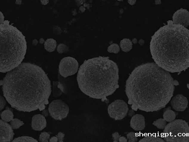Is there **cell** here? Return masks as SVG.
<instances>
[{"instance_id":"cell-1","label":"cell","mask_w":189,"mask_h":142,"mask_svg":"<svg viewBox=\"0 0 189 142\" xmlns=\"http://www.w3.org/2000/svg\"><path fill=\"white\" fill-rule=\"evenodd\" d=\"M178 84L170 72L155 63L142 64L135 68L126 81L128 103L135 111H158L169 102Z\"/></svg>"},{"instance_id":"cell-2","label":"cell","mask_w":189,"mask_h":142,"mask_svg":"<svg viewBox=\"0 0 189 142\" xmlns=\"http://www.w3.org/2000/svg\"><path fill=\"white\" fill-rule=\"evenodd\" d=\"M4 97L12 108L30 112L44 109L51 94L50 79L42 68L22 63L1 81Z\"/></svg>"},{"instance_id":"cell-3","label":"cell","mask_w":189,"mask_h":142,"mask_svg":"<svg viewBox=\"0 0 189 142\" xmlns=\"http://www.w3.org/2000/svg\"><path fill=\"white\" fill-rule=\"evenodd\" d=\"M189 30L169 21L152 37L150 50L155 63L169 72H180L189 67Z\"/></svg>"},{"instance_id":"cell-4","label":"cell","mask_w":189,"mask_h":142,"mask_svg":"<svg viewBox=\"0 0 189 142\" xmlns=\"http://www.w3.org/2000/svg\"><path fill=\"white\" fill-rule=\"evenodd\" d=\"M77 79L79 88L84 94L104 101L119 87L118 67L108 57L89 59L80 67Z\"/></svg>"},{"instance_id":"cell-5","label":"cell","mask_w":189,"mask_h":142,"mask_svg":"<svg viewBox=\"0 0 189 142\" xmlns=\"http://www.w3.org/2000/svg\"><path fill=\"white\" fill-rule=\"evenodd\" d=\"M0 71L7 72L18 67L27 50L25 37L22 32L5 21L0 24Z\"/></svg>"},{"instance_id":"cell-6","label":"cell","mask_w":189,"mask_h":142,"mask_svg":"<svg viewBox=\"0 0 189 142\" xmlns=\"http://www.w3.org/2000/svg\"><path fill=\"white\" fill-rule=\"evenodd\" d=\"M165 142H189L188 123L182 119H174L166 124L163 132Z\"/></svg>"},{"instance_id":"cell-7","label":"cell","mask_w":189,"mask_h":142,"mask_svg":"<svg viewBox=\"0 0 189 142\" xmlns=\"http://www.w3.org/2000/svg\"><path fill=\"white\" fill-rule=\"evenodd\" d=\"M48 111L51 117L56 121H62L67 117L69 107L61 100H54L50 103Z\"/></svg>"},{"instance_id":"cell-8","label":"cell","mask_w":189,"mask_h":142,"mask_svg":"<svg viewBox=\"0 0 189 142\" xmlns=\"http://www.w3.org/2000/svg\"><path fill=\"white\" fill-rule=\"evenodd\" d=\"M107 111L110 118L115 121H121L127 116L129 108L124 101L117 100L108 106Z\"/></svg>"},{"instance_id":"cell-9","label":"cell","mask_w":189,"mask_h":142,"mask_svg":"<svg viewBox=\"0 0 189 142\" xmlns=\"http://www.w3.org/2000/svg\"><path fill=\"white\" fill-rule=\"evenodd\" d=\"M79 69L77 60L71 56L64 57L61 60L59 65V72L64 78L75 75Z\"/></svg>"},{"instance_id":"cell-10","label":"cell","mask_w":189,"mask_h":142,"mask_svg":"<svg viewBox=\"0 0 189 142\" xmlns=\"http://www.w3.org/2000/svg\"><path fill=\"white\" fill-rule=\"evenodd\" d=\"M0 142H10L13 141L14 135L11 125L2 119L0 120Z\"/></svg>"},{"instance_id":"cell-11","label":"cell","mask_w":189,"mask_h":142,"mask_svg":"<svg viewBox=\"0 0 189 142\" xmlns=\"http://www.w3.org/2000/svg\"><path fill=\"white\" fill-rule=\"evenodd\" d=\"M173 22L187 28L189 25V13L187 10L181 9L177 10L173 16Z\"/></svg>"},{"instance_id":"cell-12","label":"cell","mask_w":189,"mask_h":142,"mask_svg":"<svg viewBox=\"0 0 189 142\" xmlns=\"http://www.w3.org/2000/svg\"><path fill=\"white\" fill-rule=\"evenodd\" d=\"M188 101L187 98L182 94L176 95L171 101L172 108L177 111H183L188 106Z\"/></svg>"},{"instance_id":"cell-13","label":"cell","mask_w":189,"mask_h":142,"mask_svg":"<svg viewBox=\"0 0 189 142\" xmlns=\"http://www.w3.org/2000/svg\"><path fill=\"white\" fill-rule=\"evenodd\" d=\"M130 126L135 131L143 130L145 128V118L142 115H135L131 119Z\"/></svg>"},{"instance_id":"cell-14","label":"cell","mask_w":189,"mask_h":142,"mask_svg":"<svg viewBox=\"0 0 189 142\" xmlns=\"http://www.w3.org/2000/svg\"><path fill=\"white\" fill-rule=\"evenodd\" d=\"M47 121L43 115H35L32 117L31 127L35 131H42L47 126Z\"/></svg>"},{"instance_id":"cell-15","label":"cell","mask_w":189,"mask_h":142,"mask_svg":"<svg viewBox=\"0 0 189 142\" xmlns=\"http://www.w3.org/2000/svg\"><path fill=\"white\" fill-rule=\"evenodd\" d=\"M64 91V86L59 81H53L52 85V96L58 97L62 95Z\"/></svg>"},{"instance_id":"cell-16","label":"cell","mask_w":189,"mask_h":142,"mask_svg":"<svg viewBox=\"0 0 189 142\" xmlns=\"http://www.w3.org/2000/svg\"><path fill=\"white\" fill-rule=\"evenodd\" d=\"M57 46L56 40L52 38H48L45 41L44 43V49L47 51L52 52L55 50Z\"/></svg>"},{"instance_id":"cell-17","label":"cell","mask_w":189,"mask_h":142,"mask_svg":"<svg viewBox=\"0 0 189 142\" xmlns=\"http://www.w3.org/2000/svg\"><path fill=\"white\" fill-rule=\"evenodd\" d=\"M120 46L123 51L128 52L132 48V42L130 39L124 38L121 40Z\"/></svg>"},{"instance_id":"cell-18","label":"cell","mask_w":189,"mask_h":142,"mask_svg":"<svg viewBox=\"0 0 189 142\" xmlns=\"http://www.w3.org/2000/svg\"><path fill=\"white\" fill-rule=\"evenodd\" d=\"M176 115L174 111L170 109H168L164 112L163 117L165 121L168 122H170L176 119Z\"/></svg>"},{"instance_id":"cell-19","label":"cell","mask_w":189,"mask_h":142,"mask_svg":"<svg viewBox=\"0 0 189 142\" xmlns=\"http://www.w3.org/2000/svg\"><path fill=\"white\" fill-rule=\"evenodd\" d=\"M1 119L3 121L9 122L11 121L13 119L14 115L12 110L6 108V109L2 111L1 113Z\"/></svg>"},{"instance_id":"cell-20","label":"cell","mask_w":189,"mask_h":142,"mask_svg":"<svg viewBox=\"0 0 189 142\" xmlns=\"http://www.w3.org/2000/svg\"><path fill=\"white\" fill-rule=\"evenodd\" d=\"M165 140L160 136L156 135H148L141 139L139 142H164Z\"/></svg>"},{"instance_id":"cell-21","label":"cell","mask_w":189,"mask_h":142,"mask_svg":"<svg viewBox=\"0 0 189 142\" xmlns=\"http://www.w3.org/2000/svg\"><path fill=\"white\" fill-rule=\"evenodd\" d=\"M13 142H37L38 141L35 140L34 138L29 136H22L18 138H16L13 140Z\"/></svg>"},{"instance_id":"cell-22","label":"cell","mask_w":189,"mask_h":142,"mask_svg":"<svg viewBox=\"0 0 189 142\" xmlns=\"http://www.w3.org/2000/svg\"><path fill=\"white\" fill-rule=\"evenodd\" d=\"M166 122H167L165 121L164 118H159L154 121L152 124L155 126H156L159 129H164L167 124Z\"/></svg>"},{"instance_id":"cell-23","label":"cell","mask_w":189,"mask_h":142,"mask_svg":"<svg viewBox=\"0 0 189 142\" xmlns=\"http://www.w3.org/2000/svg\"><path fill=\"white\" fill-rule=\"evenodd\" d=\"M10 125L13 127V129H17L21 127L22 126L24 125V123L23 121H22L21 120L18 119V118H13L11 121H10Z\"/></svg>"},{"instance_id":"cell-24","label":"cell","mask_w":189,"mask_h":142,"mask_svg":"<svg viewBox=\"0 0 189 142\" xmlns=\"http://www.w3.org/2000/svg\"><path fill=\"white\" fill-rule=\"evenodd\" d=\"M107 51L109 53H114L117 54L120 51V47L117 44H112L108 47Z\"/></svg>"},{"instance_id":"cell-25","label":"cell","mask_w":189,"mask_h":142,"mask_svg":"<svg viewBox=\"0 0 189 142\" xmlns=\"http://www.w3.org/2000/svg\"><path fill=\"white\" fill-rule=\"evenodd\" d=\"M57 51L59 54L66 53L69 51V47L64 44H60L57 47Z\"/></svg>"},{"instance_id":"cell-26","label":"cell","mask_w":189,"mask_h":142,"mask_svg":"<svg viewBox=\"0 0 189 142\" xmlns=\"http://www.w3.org/2000/svg\"><path fill=\"white\" fill-rule=\"evenodd\" d=\"M128 142H136L138 140V136L134 132H130L127 135Z\"/></svg>"},{"instance_id":"cell-27","label":"cell","mask_w":189,"mask_h":142,"mask_svg":"<svg viewBox=\"0 0 189 142\" xmlns=\"http://www.w3.org/2000/svg\"><path fill=\"white\" fill-rule=\"evenodd\" d=\"M50 134L47 132H42L39 135V140L41 142H48L50 138Z\"/></svg>"},{"instance_id":"cell-28","label":"cell","mask_w":189,"mask_h":142,"mask_svg":"<svg viewBox=\"0 0 189 142\" xmlns=\"http://www.w3.org/2000/svg\"><path fill=\"white\" fill-rule=\"evenodd\" d=\"M6 104V100H5L4 98L2 96H0V110L1 111L4 108Z\"/></svg>"},{"instance_id":"cell-29","label":"cell","mask_w":189,"mask_h":142,"mask_svg":"<svg viewBox=\"0 0 189 142\" xmlns=\"http://www.w3.org/2000/svg\"><path fill=\"white\" fill-rule=\"evenodd\" d=\"M64 134H63L62 132H59L58 135H56L57 138H58V142H63V138L64 137Z\"/></svg>"},{"instance_id":"cell-30","label":"cell","mask_w":189,"mask_h":142,"mask_svg":"<svg viewBox=\"0 0 189 142\" xmlns=\"http://www.w3.org/2000/svg\"><path fill=\"white\" fill-rule=\"evenodd\" d=\"M112 136L114 138V142H119V139L121 136L119 135L118 132H115V133H113Z\"/></svg>"},{"instance_id":"cell-31","label":"cell","mask_w":189,"mask_h":142,"mask_svg":"<svg viewBox=\"0 0 189 142\" xmlns=\"http://www.w3.org/2000/svg\"><path fill=\"white\" fill-rule=\"evenodd\" d=\"M119 142H128L127 139L124 136H120L119 139Z\"/></svg>"},{"instance_id":"cell-32","label":"cell","mask_w":189,"mask_h":142,"mask_svg":"<svg viewBox=\"0 0 189 142\" xmlns=\"http://www.w3.org/2000/svg\"><path fill=\"white\" fill-rule=\"evenodd\" d=\"M0 18H1V22H0V24H2L4 23V14L2 13V12H1V16H0Z\"/></svg>"},{"instance_id":"cell-33","label":"cell","mask_w":189,"mask_h":142,"mask_svg":"<svg viewBox=\"0 0 189 142\" xmlns=\"http://www.w3.org/2000/svg\"><path fill=\"white\" fill-rule=\"evenodd\" d=\"M49 141L51 142H58V138L56 136H52V138H51Z\"/></svg>"},{"instance_id":"cell-34","label":"cell","mask_w":189,"mask_h":142,"mask_svg":"<svg viewBox=\"0 0 189 142\" xmlns=\"http://www.w3.org/2000/svg\"><path fill=\"white\" fill-rule=\"evenodd\" d=\"M44 117H47L49 115V113H48L47 110H46L45 109H44L43 111H42Z\"/></svg>"},{"instance_id":"cell-35","label":"cell","mask_w":189,"mask_h":142,"mask_svg":"<svg viewBox=\"0 0 189 142\" xmlns=\"http://www.w3.org/2000/svg\"><path fill=\"white\" fill-rule=\"evenodd\" d=\"M128 3H129L130 5H134V4H135L136 1H135V0H132H132H130V1H128Z\"/></svg>"},{"instance_id":"cell-36","label":"cell","mask_w":189,"mask_h":142,"mask_svg":"<svg viewBox=\"0 0 189 142\" xmlns=\"http://www.w3.org/2000/svg\"><path fill=\"white\" fill-rule=\"evenodd\" d=\"M41 4L44 5H46L48 4L49 1H41Z\"/></svg>"},{"instance_id":"cell-37","label":"cell","mask_w":189,"mask_h":142,"mask_svg":"<svg viewBox=\"0 0 189 142\" xmlns=\"http://www.w3.org/2000/svg\"><path fill=\"white\" fill-rule=\"evenodd\" d=\"M134 112L133 111V109L130 110V112H129V115L130 116H132V115L134 114Z\"/></svg>"},{"instance_id":"cell-38","label":"cell","mask_w":189,"mask_h":142,"mask_svg":"<svg viewBox=\"0 0 189 142\" xmlns=\"http://www.w3.org/2000/svg\"><path fill=\"white\" fill-rule=\"evenodd\" d=\"M139 43L141 45H143V44L144 43V40H142V39H140V40L139 41Z\"/></svg>"},{"instance_id":"cell-39","label":"cell","mask_w":189,"mask_h":142,"mask_svg":"<svg viewBox=\"0 0 189 142\" xmlns=\"http://www.w3.org/2000/svg\"><path fill=\"white\" fill-rule=\"evenodd\" d=\"M38 43V41H37L36 39H35V40H33V44L34 45H36Z\"/></svg>"},{"instance_id":"cell-40","label":"cell","mask_w":189,"mask_h":142,"mask_svg":"<svg viewBox=\"0 0 189 142\" xmlns=\"http://www.w3.org/2000/svg\"><path fill=\"white\" fill-rule=\"evenodd\" d=\"M132 42H133L134 44L137 43V39H136V38H133V40H132Z\"/></svg>"},{"instance_id":"cell-41","label":"cell","mask_w":189,"mask_h":142,"mask_svg":"<svg viewBox=\"0 0 189 142\" xmlns=\"http://www.w3.org/2000/svg\"><path fill=\"white\" fill-rule=\"evenodd\" d=\"M44 42H45V41H44V39H43V38H42V39H40V43H43Z\"/></svg>"}]
</instances>
